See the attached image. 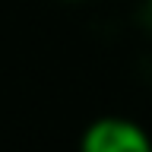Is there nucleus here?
Wrapping results in <instances>:
<instances>
[{
    "instance_id": "obj_1",
    "label": "nucleus",
    "mask_w": 152,
    "mask_h": 152,
    "mask_svg": "<svg viewBox=\"0 0 152 152\" xmlns=\"http://www.w3.org/2000/svg\"><path fill=\"white\" fill-rule=\"evenodd\" d=\"M79 152H152V136L130 117H98L83 130Z\"/></svg>"
}]
</instances>
